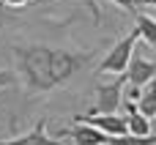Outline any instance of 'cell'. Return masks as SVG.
<instances>
[{
  "mask_svg": "<svg viewBox=\"0 0 156 145\" xmlns=\"http://www.w3.org/2000/svg\"><path fill=\"white\" fill-rule=\"evenodd\" d=\"M90 52H74L63 47H44V44H22L14 47L16 60V80H22L25 93H49L66 85L77 71L90 63Z\"/></svg>",
  "mask_w": 156,
  "mask_h": 145,
  "instance_id": "6da1fadb",
  "label": "cell"
},
{
  "mask_svg": "<svg viewBox=\"0 0 156 145\" xmlns=\"http://www.w3.org/2000/svg\"><path fill=\"white\" fill-rule=\"evenodd\" d=\"M137 41H140L137 30H132L126 38H121V41L107 52V58L99 63V71H101V74H126V66H129V58H132Z\"/></svg>",
  "mask_w": 156,
  "mask_h": 145,
  "instance_id": "7a4b0ae2",
  "label": "cell"
},
{
  "mask_svg": "<svg viewBox=\"0 0 156 145\" xmlns=\"http://www.w3.org/2000/svg\"><path fill=\"white\" fill-rule=\"evenodd\" d=\"M126 77L118 74L115 82L110 85H99L96 88V99H93V107L88 115H107V112H115L121 104H123V88H126Z\"/></svg>",
  "mask_w": 156,
  "mask_h": 145,
  "instance_id": "3957f363",
  "label": "cell"
},
{
  "mask_svg": "<svg viewBox=\"0 0 156 145\" xmlns=\"http://www.w3.org/2000/svg\"><path fill=\"white\" fill-rule=\"evenodd\" d=\"M126 71H129V77H126L129 85H132V88H143V85H148V82L156 77V63H154V60H145V58L137 52V47H134Z\"/></svg>",
  "mask_w": 156,
  "mask_h": 145,
  "instance_id": "277c9868",
  "label": "cell"
},
{
  "mask_svg": "<svg viewBox=\"0 0 156 145\" xmlns=\"http://www.w3.org/2000/svg\"><path fill=\"white\" fill-rule=\"evenodd\" d=\"M74 121H85L96 129H101L107 137H118V134H126V118L115 115V112H107V115H77Z\"/></svg>",
  "mask_w": 156,
  "mask_h": 145,
  "instance_id": "5b68a950",
  "label": "cell"
},
{
  "mask_svg": "<svg viewBox=\"0 0 156 145\" xmlns=\"http://www.w3.org/2000/svg\"><path fill=\"white\" fill-rule=\"evenodd\" d=\"M0 145H63V143L52 140V137L47 134V118H38V121H36V126H33L27 134L14 137V140H3Z\"/></svg>",
  "mask_w": 156,
  "mask_h": 145,
  "instance_id": "8992f818",
  "label": "cell"
},
{
  "mask_svg": "<svg viewBox=\"0 0 156 145\" xmlns=\"http://www.w3.org/2000/svg\"><path fill=\"white\" fill-rule=\"evenodd\" d=\"M63 134H69L77 145H107V134H104L101 129L85 123V121H80L77 126H71V129L63 132Z\"/></svg>",
  "mask_w": 156,
  "mask_h": 145,
  "instance_id": "52a82bcc",
  "label": "cell"
},
{
  "mask_svg": "<svg viewBox=\"0 0 156 145\" xmlns=\"http://www.w3.org/2000/svg\"><path fill=\"white\" fill-rule=\"evenodd\" d=\"M137 112H143L148 121L156 118V77L148 82V88L140 93V99H137Z\"/></svg>",
  "mask_w": 156,
  "mask_h": 145,
  "instance_id": "ba28073f",
  "label": "cell"
},
{
  "mask_svg": "<svg viewBox=\"0 0 156 145\" xmlns=\"http://www.w3.org/2000/svg\"><path fill=\"white\" fill-rule=\"evenodd\" d=\"M137 36L140 41H145L151 49H156V19L148 16V14H137Z\"/></svg>",
  "mask_w": 156,
  "mask_h": 145,
  "instance_id": "9c48e42d",
  "label": "cell"
},
{
  "mask_svg": "<svg viewBox=\"0 0 156 145\" xmlns=\"http://www.w3.org/2000/svg\"><path fill=\"white\" fill-rule=\"evenodd\" d=\"M107 145H156V134H118L107 137Z\"/></svg>",
  "mask_w": 156,
  "mask_h": 145,
  "instance_id": "30bf717a",
  "label": "cell"
},
{
  "mask_svg": "<svg viewBox=\"0 0 156 145\" xmlns=\"http://www.w3.org/2000/svg\"><path fill=\"white\" fill-rule=\"evenodd\" d=\"M126 129H129V134H151V121L143 112L132 110L129 118H126Z\"/></svg>",
  "mask_w": 156,
  "mask_h": 145,
  "instance_id": "8fae6325",
  "label": "cell"
},
{
  "mask_svg": "<svg viewBox=\"0 0 156 145\" xmlns=\"http://www.w3.org/2000/svg\"><path fill=\"white\" fill-rule=\"evenodd\" d=\"M11 85H16V74L8 71V69H0V90L11 88Z\"/></svg>",
  "mask_w": 156,
  "mask_h": 145,
  "instance_id": "7c38bea8",
  "label": "cell"
},
{
  "mask_svg": "<svg viewBox=\"0 0 156 145\" xmlns=\"http://www.w3.org/2000/svg\"><path fill=\"white\" fill-rule=\"evenodd\" d=\"M115 5H121L123 11H134V5H137V0H112Z\"/></svg>",
  "mask_w": 156,
  "mask_h": 145,
  "instance_id": "4fadbf2b",
  "label": "cell"
},
{
  "mask_svg": "<svg viewBox=\"0 0 156 145\" xmlns=\"http://www.w3.org/2000/svg\"><path fill=\"white\" fill-rule=\"evenodd\" d=\"M3 5H11V8H22V5H27V3H33V0H0Z\"/></svg>",
  "mask_w": 156,
  "mask_h": 145,
  "instance_id": "5bb4252c",
  "label": "cell"
},
{
  "mask_svg": "<svg viewBox=\"0 0 156 145\" xmlns=\"http://www.w3.org/2000/svg\"><path fill=\"white\" fill-rule=\"evenodd\" d=\"M143 3H145V5H154V8H156V0H143Z\"/></svg>",
  "mask_w": 156,
  "mask_h": 145,
  "instance_id": "9a60e30c",
  "label": "cell"
}]
</instances>
